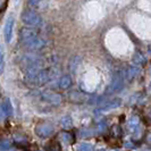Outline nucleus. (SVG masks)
Instances as JSON below:
<instances>
[{
    "mask_svg": "<svg viewBox=\"0 0 151 151\" xmlns=\"http://www.w3.org/2000/svg\"><path fill=\"white\" fill-rule=\"evenodd\" d=\"M110 133L113 134L115 137H117V136H121L122 134V129L119 126H117V125H114L113 127H111V129H110Z\"/></svg>",
    "mask_w": 151,
    "mask_h": 151,
    "instance_id": "obj_13",
    "label": "nucleus"
},
{
    "mask_svg": "<svg viewBox=\"0 0 151 151\" xmlns=\"http://www.w3.org/2000/svg\"><path fill=\"white\" fill-rule=\"evenodd\" d=\"M35 38H38L37 32L30 27H23L22 30L19 31V40L24 47H26Z\"/></svg>",
    "mask_w": 151,
    "mask_h": 151,
    "instance_id": "obj_3",
    "label": "nucleus"
},
{
    "mask_svg": "<svg viewBox=\"0 0 151 151\" xmlns=\"http://www.w3.org/2000/svg\"><path fill=\"white\" fill-rule=\"evenodd\" d=\"M60 125L61 127L65 129H72V126H73V119L69 116H65V117H63L60 119Z\"/></svg>",
    "mask_w": 151,
    "mask_h": 151,
    "instance_id": "obj_10",
    "label": "nucleus"
},
{
    "mask_svg": "<svg viewBox=\"0 0 151 151\" xmlns=\"http://www.w3.org/2000/svg\"><path fill=\"white\" fill-rule=\"evenodd\" d=\"M0 2H1V0H0Z\"/></svg>",
    "mask_w": 151,
    "mask_h": 151,
    "instance_id": "obj_20",
    "label": "nucleus"
},
{
    "mask_svg": "<svg viewBox=\"0 0 151 151\" xmlns=\"http://www.w3.org/2000/svg\"><path fill=\"white\" fill-rule=\"evenodd\" d=\"M13 29H14V18L10 16L6 19L5 26H4V37L7 43H9L13 39Z\"/></svg>",
    "mask_w": 151,
    "mask_h": 151,
    "instance_id": "obj_4",
    "label": "nucleus"
},
{
    "mask_svg": "<svg viewBox=\"0 0 151 151\" xmlns=\"http://www.w3.org/2000/svg\"><path fill=\"white\" fill-rule=\"evenodd\" d=\"M41 1H42V0H27V5L32 8H35L41 4Z\"/></svg>",
    "mask_w": 151,
    "mask_h": 151,
    "instance_id": "obj_17",
    "label": "nucleus"
},
{
    "mask_svg": "<svg viewBox=\"0 0 151 151\" xmlns=\"http://www.w3.org/2000/svg\"><path fill=\"white\" fill-rule=\"evenodd\" d=\"M5 116V114H4V111H2V109H1V107H0V119L2 118Z\"/></svg>",
    "mask_w": 151,
    "mask_h": 151,
    "instance_id": "obj_19",
    "label": "nucleus"
},
{
    "mask_svg": "<svg viewBox=\"0 0 151 151\" xmlns=\"http://www.w3.org/2000/svg\"><path fill=\"white\" fill-rule=\"evenodd\" d=\"M70 85H72V78L69 76H63L59 81V88L63 90H67Z\"/></svg>",
    "mask_w": 151,
    "mask_h": 151,
    "instance_id": "obj_9",
    "label": "nucleus"
},
{
    "mask_svg": "<svg viewBox=\"0 0 151 151\" xmlns=\"http://www.w3.org/2000/svg\"><path fill=\"white\" fill-rule=\"evenodd\" d=\"M42 97H43L45 100L49 101V102H51V104H55V105H59L61 101L60 96H59L58 93L51 92V91H45L43 94H42Z\"/></svg>",
    "mask_w": 151,
    "mask_h": 151,
    "instance_id": "obj_5",
    "label": "nucleus"
},
{
    "mask_svg": "<svg viewBox=\"0 0 151 151\" xmlns=\"http://www.w3.org/2000/svg\"><path fill=\"white\" fill-rule=\"evenodd\" d=\"M78 61H80V57H74L72 61H70V69L74 72L75 70V68L77 67V65H78Z\"/></svg>",
    "mask_w": 151,
    "mask_h": 151,
    "instance_id": "obj_16",
    "label": "nucleus"
},
{
    "mask_svg": "<svg viewBox=\"0 0 151 151\" xmlns=\"http://www.w3.org/2000/svg\"><path fill=\"white\" fill-rule=\"evenodd\" d=\"M77 151H92V145L89 143H81L77 147Z\"/></svg>",
    "mask_w": 151,
    "mask_h": 151,
    "instance_id": "obj_12",
    "label": "nucleus"
},
{
    "mask_svg": "<svg viewBox=\"0 0 151 151\" xmlns=\"http://www.w3.org/2000/svg\"><path fill=\"white\" fill-rule=\"evenodd\" d=\"M4 68H5V57H4V51H2V49L0 48V75L2 74Z\"/></svg>",
    "mask_w": 151,
    "mask_h": 151,
    "instance_id": "obj_14",
    "label": "nucleus"
},
{
    "mask_svg": "<svg viewBox=\"0 0 151 151\" xmlns=\"http://www.w3.org/2000/svg\"><path fill=\"white\" fill-rule=\"evenodd\" d=\"M61 139H63V141L64 142H66V143H70L72 142V140H73V137L70 134H68V133H61L60 134Z\"/></svg>",
    "mask_w": 151,
    "mask_h": 151,
    "instance_id": "obj_15",
    "label": "nucleus"
},
{
    "mask_svg": "<svg viewBox=\"0 0 151 151\" xmlns=\"http://www.w3.org/2000/svg\"><path fill=\"white\" fill-rule=\"evenodd\" d=\"M35 134L42 139H47L49 136L52 135L53 133V125L48 123V122H40L37 124L35 129H34Z\"/></svg>",
    "mask_w": 151,
    "mask_h": 151,
    "instance_id": "obj_2",
    "label": "nucleus"
},
{
    "mask_svg": "<svg viewBox=\"0 0 151 151\" xmlns=\"http://www.w3.org/2000/svg\"><path fill=\"white\" fill-rule=\"evenodd\" d=\"M21 19L27 26H38L41 23V16L39 15L35 10L25 9L21 14Z\"/></svg>",
    "mask_w": 151,
    "mask_h": 151,
    "instance_id": "obj_1",
    "label": "nucleus"
},
{
    "mask_svg": "<svg viewBox=\"0 0 151 151\" xmlns=\"http://www.w3.org/2000/svg\"><path fill=\"white\" fill-rule=\"evenodd\" d=\"M8 148H9V142L8 141H1L0 142V150H7Z\"/></svg>",
    "mask_w": 151,
    "mask_h": 151,
    "instance_id": "obj_18",
    "label": "nucleus"
},
{
    "mask_svg": "<svg viewBox=\"0 0 151 151\" xmlns=\"http://www.w3.org/2000/svg\"><path fill=\"white\" fill-rule=\"evenodd\" d=\"M45 45V41L43 40L42 38H40V37H38V38H35L32 42H30L29 45H26L25 48H27V49H30V50H40V49H42L43 47Z\"/></svg>",
    "mask_w": 151,
    "mask_h": 151,
    "instance_id": "obj_6",
    "label": "nucleus"
},
{
    "mask_svg": "<svg viewBox=\"0 0 151 151\" xmlns=\"http://www.w3.org/2000/svg\"><path fill=\"white\" fill-rule=\"evenodd\" d=\"M0 107H1L2 111H4V114H5V116H10V115L13 114V106H12L9 99H5L4 102L1 104V106Z\"/></svg>",
    "mask_w": 151,
    "mask_h": 151,
    "instance_id": "obj_7",
    "label": "nucleus"
},
{
    "mask_svg": "<svg viewBox=\"0 0 151 151\" xmlns=\"http://www.w3.org/2000/svg\"><path fill=\"white\" fill-rule=\"evenodd\" d=\"M45 151H61L60 144L58 143V142H51L47 147V150Z\"/></svg>",
    "mask_w": 151,
    "mask_h": 151,
    "instance_id": "obj_11",
    "label": "nucleus"
},
{
    "mask_svg": "<svg viewBox=\"0 0 151 151\" xmlns=\"http://www.w3.org/2000/svg\"><path fill=\"white\" fill-rule=\"evenodd\" d=\"M122 85H123V80H122V77L119 75L115 76L113 82H111V85H110V91L119 90L122 88Z\"/></svg>",
    "mask_w": 151,
    "mask_h": 151,
    "instance_id": "obj_8",
    "label": "nucleus"
}]
</instances>
